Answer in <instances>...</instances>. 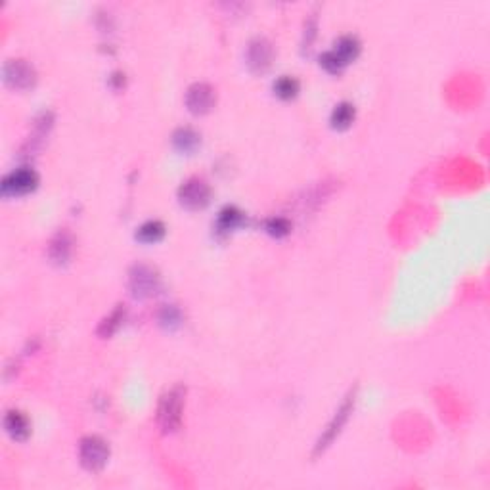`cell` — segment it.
I'll return each mask as SVG.
<instances>
[{
  "label": "cell",
  "mask_w": 490,
  "mask_h": 490,
  "mask_svg": "<svg viewBox=\"0 0 490 490\" xmlns=\"http://www.w3.org/2000/svg\"><path fill=\"white\" fill-rule=\"evenodd\" d=\"M320 65L324 67L326 71L330 73H341L343 71V67H345V64L341 62L333 50H328V52H324V54L320 56Z\"/></svg>",
  "instance_id": "19"
},
{
  "label": "cell",
  "mask_w": 490,
  "mask_h": 490,
  "mask_svg": "<svg viewBox=\"0 0 490 490\" xmlns=\"http://www.w3.org/2000/svg\"><path fill=\"white\" fill-rule=\"evenodd\" d=\"M245 221V214L237 209V207H224L221 213H219V219H217V230L219 232H230V230L237 228L242 226Z\"/></svg>",
  "instance_id": "16"
},
{
  "label": "cell",
  "mask_w": 490,
  "mask_h": 490,
  "mask_svg": "<svg viewBox=\"0 0 490 490\" xmlns=\"http://www.w3.org/2000/svg\"><path fill=\"white\" fill-rule=\"evenodd\" d=\"M165 232V224L161 221H146L136 230V237H138L142 244H158L159 239H163Z\"/></svg>",
  "instance_id": "15"
},
{
  "label": "cell",
  "mask_w": 490,
  "mask_h": 490,
  "mask_svg": "<svg viewBox=\"0 0 490 490\" xmlns=\"http://www.w3.org/2000/svg\"><path fill=\"white\" fill-rule=\"evenodd\" d=\"M274 94L282 100H292L299 94V81L292 75H282L280 79L274 81Z\"/></svg>",
  "instance_id": "17"
},
{
  "label": "cell",
  "mask_w": 490,
  "mask_h": 490,
  "mask_svg": "<svg viewBox=\"0 0 490 490\" xmlns=\"http://www.w3.org/2000/svg\"><path fill=\"white\" fill-rule=\"evenodd\" d=\"M217 103V92L207 83H194L186 90V108L194 115H205L213 110Z\"/></svg>",
  "instance_id": "8"
},
{
  "label": "cell",
  "mask_w": 490,
  "mask_h": 490,
  "mask_svg": "<svg viewBox=\"0 0 490 490\" xmlns=\"http://www.w3.org/2000/svg\"><path fill=\"white\" fill-rule=\"evenodd\" d=\"M39 174L31 167H19L2 178V194L4 196H25L37 188Z\"/></svg>",
  "instance_id": "7"
},
{
  "label": "cell",
  "mask_w": 490,
  "mask_h": 490,
  "mask_svg": "<svg viewBox=\"0 0 490 490\" xmlns=\"http://www.w3.org/2000/svg\"><path fill=\"white\" fill-rule=\"evenodd\" d=\"M71 237L67 236L65 232H58L54 236V239L50 242V247H48L50 259L54 262H58V264L65 262L69 259V255H71Z\"/></svg>",
  "instance_id": "13"
},
{
  "label": "cell",
  "mask_w": 490,
  "mask_h": 490,
  "mask_svg": "<svg viewBox=\"0 0 490 490\" xmlns=\"http://www.w3.org/2000/svg\"><path fill=\"white\" fill-rule=\"evenodd\" d=\"M2 75H4V83L8 87L17 88V90H27L37 83L35 67L27 60H22V58L8 60L2 67Z\"/></svg>",
  "instance_id": "6"
},
{
  "label": "cell",
  "mask_w": 490,
  "mask_h": 490,
  "mask_svg": "<svg viewBox=\"0 0 490 490\" xmlns=\"http://www.w3.org/2000/svg\"><path fill=\"white\" fill-rule=\"evenodd\" d=\"M4 427L14 441H25L29 433H31V423L29 418L25 416L24 412L19 410H8L4 416Z\"/></svg>",
  "instance_id": "10"
},
{
  "label": "cell",
  "mask_w": 490,
  "mask_h": 490,
  "mask_svg": "<svg viewBox=\"0 0 490 490\" xmlns=\"http://www.w3.org/2000/svg\"><path fill=\"white\" fill-rule=\"evenodd\" d=\"M333 52L337 54L343 64H350L360 54V40L355 35H341L333 44Z\"/></svg>",
  "instance_id": "11"
},
{
  "label": "cell",
  "mask_w": 490,
  "mask_h": 490,
  "mask_svg": "<svg viewBox=\"0 0 490 490\" xmlns=\"http://www.w3.org/2000/svg\"><path fill=\"white\" fill-rule=\"evenodd\" d=\"M128 287L135 297H151L161 289V276L148 264H135L128 274Z\"/></svg>",
  "instance_id": "4"
},
{
  "label": "cell",
  "mask_w": 490,
  "mask_h": 490,
  "mask_svg": "<svg viewBox=\"0 0 490 490\" xmlns=\"http://www.w3.org/2000/svg\"><path fill=\"white\" fill-rule=\"evenodd\" d=\"M272 58H274V48H272L269 39L255 37L249 42V47H247V65L251 67V71L264 73L272 64Z\"/></svg>",
  "instance_id": "9"
},
{
  "label": "cell",
  "mask_w": 490,
  "mask_h": 490,
  "mask_svg": "<svg viewBox=\"0 0 490 490\" xmlns=\"http://www.w3.org/2000/svg\"><path fill=\"white\" fill-rule=\"evenodd\" d=\"M186 389L182 385H174L163 393L158 404V425L163 433L178 431L182 423V410H184Z\"/></svg>",
  "instance_id": "1"
},
{
  "label": "cell",
  "mask_w": 490,
  "mask_h": 490,
  "mask_svg": "<svg viewBox=\"0 0 490 490\" xmlns=\"http://www.w3.org/2000/svg\"><path fill=\"white\" fill-rule=\"evenodd\" d=\"M355 403H356V389H353V391L345 396V400L341 403L337 412L333 414L332 421L326 425L324 433H322L320 439H318L316 446H314V456H320L322 452H326V448H328V446H332L333 441L339 437V433L343 431V427L347 425L348 418H350V414H353V410H355Z\"/></svg>",
  "instance_id": "2"
},
{
  "label": "cell",
  "mask_w": 490,
  "mask_h": 490,
  "mask_svg": "<svg viewBox=\"0 0 490 490\" xmlns=\"http://www.w3.org/2000/svg\"><path fill=\"white\" fill-rule=\"evenodd\" d=\"M159 320L163 322V324H178L180 322V312L174 309L173 305H167L165 309L161 310V316H159Z\"/></svg>",
  "instance_id": "22"
},
{
  "label": "cell",
  "mask_w": 490,
  "mask_h": 490,
  "mask_svg": "<svg viewBox=\"0 0 490 490\" xmlns=\"http://www.w3.org/2000/svg\"><path fill=\"white\" fill-rule=\"evenodd\" d=\"M314 37H316V17H309L307 25H305V40H303V48L305 50H309Z\"/></svg>",
  "instance_id": "21"
},
{
  "label": "cell",
  "mask_w": 490,
  "mask_h": 490,
  "mask_svg": "<svg viewBox=\"0 0 490 490\" xmlns=\"http://www.w3.org/2000/svg\"><path fill=\"white\" fill-rule=\"evenodd\" d=\"M201 144V136L190 127H180L174 130L173 146L180 153H194Z\"/></svg>",
  "instance_id": "12"
},
{
  "label": "cell",
  "mask_w": 490,
  "mask_h": 490,
  "mask_svg": "<svg viewBox=\"0 0 490 490\" xmlns=\"http://www.w3.org/2000/svg\"><path fill=\"white\" fill-rule=\"evenodd\" d=\"M81 466L88 471H100L110 459V444L98 435H87L79 443Z\"/></svg>",
  "instance_id": "3"
},
{
  "label": "cell",
  "mask_w": 490,
  "mask_h": 490,
  "mask_svg": "<svg viewBox=\"0 0 490 490\" xmlns=\"http://www.w3.org/2000/svg\"><path fill=\"white\" fill-rule=\"evenodd\" d=\"M267 232H269L270 236H285V234H289V222H287V219H282V217L269 219L267 221Z\"/></svg>",
  "instance_id": "20"
},
{
  "label": "cell",
  "mask_w": 490,
  "mask_h": 490,
  "mask_svg": "<svg viewBox=\"0 0 490 490\" xmlns=\"http://www.w3.org/2000/svg\"><path fill=\"white\" fill-rule=\"evenodd\" d=\"M211 186L199 176H192L184 180L178 188V201L188 209H203L211 201Z\"/></svg>",
  "instance_id": "5"
},
{
  "label": "cell",
  "mask_w": 490,
  "mask_h": 490,
  "mask_svg": "<svg viewBox=\"0 0 490 490\" xmlns=\"http://www.w3.org/2000/svg\"><path fill=\"white\" fill-rule=\"evenodd\" d=\"M356 115V108L355 103L350 102H339L335 108H333L332 115H330V121H332V127L337 128V130H345L353 125Z\"/></svg>",
  "instance_id": "14"
},
{
  "label": "cell",
  "mask_w": 490,
  "mask_h": 490,
  "mask_svg": "<svg viewBox=\"0 0 490 490\" xmlns=\"http://www.w3.org/2000/svg\"><path fill=\"white\" fill-rule=\"evenodd\" d=\"M123 318H125V309H123V307H117V309L113 310L110 316L105 318L102 324H100V330H98V333H100L102 337H110L111 333L115 332L119 326H121Z\"/></svg>",
  "instance_id": "18"
}]
</instances>
